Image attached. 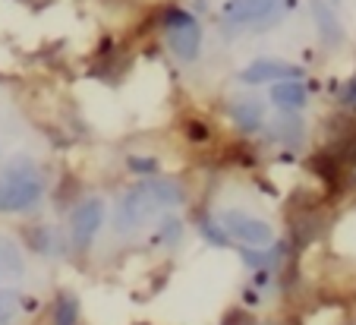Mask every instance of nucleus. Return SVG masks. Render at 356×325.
Segmentation results:
<instances>
[{"mask_svg":"<svg viewBox=\"0 0 356 325\" xmlns=\"http://www.w3.org/2000/svg\"><path fill=\"white\" fill-rule=\"evenodd\" d=\"M230 117H234V123L240 129L256 133V129L265 123V104L259 102V98H240V102L230 104Z\"/></svg>","mask_w":356,"mask_h":325,"instance_id":"obj_8","label":"nucleus"},{"mask_svg":"<svg viewBox=\"0 0 356 325\" xmlns=\"http://www.w3.org/2000/svg\"><path fill=\"white\" fill-rule=\"evenodd\" d=\"M343 102H347V104H356V79H350L347 92H343Z\"/></svg>","mask_w":356,"mask_h":325,"instance_id":"obj_18","label":"nucleus"},{"mask_svg":"<svg viewBox=\"0 0 356 325\" xmlns=\"http://www.w3.org/2000/svg\"><path fill=\"white\" fill-rule=\"evenodd\" d=\"M44 196V177L29 158H13L0 174V212H26Z\"/></svg>","mask_w":356,"mask_h":325,"instance_id":"obj_2","label":"nucleus"},{"mask_svg":"<svg viewBox=\"0 0 356 325\" xmlns=\"http://www.w3.org/2000/svg\"><path fill=\"white\" fill-rule=\"evenodd\" d=\"M129 168L142 171V174H155V171H158V164L152 161V158H129Z\"/></svg>","mask_w":356,"mask_h":325,"instance_id":"obj_17","label":"nucleus"},{"mask_svg":"<svg viewBox=\"0 0 356 325\" xmlns=\"http://www.w3.org/2000/svg\"><path fill=\"white\" fill-rule=\"evenodd\" d=\"M290 7V0H227L221 10L224 22L234 29H256L265 32L268 26H275L284 16V10Z\"/></svg>","mask_w":356,"mask_h":325,"instance_id":"obj_3","label":"nucleus"},{"mask_svg":"<svg viewBox=\"0 0 356 325\" xmlns=\"http://www.w3.org/2000/svg\"><path fill=\"white\" fill-rule=\"evenodd\" d=\"M26 271V259L22 250L10 237H0V281H16Z\"/></svg>","mask_w":356,"mask_h":325,"instance_id":"obj_11","label":"nucleus"},{"mask_svg":"<svg viewBox=\"0 0 356 325\" xmlns=\"http://www.w3.org/2000/svg\"><path fill=\"white\" fill-rule=\"evenodd\" d=\"M312 16H316L318 35H322L325 45H341L343 41V26H341V19H337L334 10H331L325 0H312Z\"/></svg>","mask_w":356,"mask_h":325,"instance_id":"obj_10","label":"nucleus"},{"mask_svg":"<svg viewBox=\"0 0 356 325\" xmlns=\"http://www.w3.org/2000/svg\"><path fill=\"white\" fill-rule=\"evenodd\" d=\"M218 224L224 228L227 237L240 240V244H246V246H268L271 240H275V230H271L268 221H262V218H256V215H246V212H240V209L221 212Z\"/></svg>","mask_w":356,"mask_h":325,"instance_id":"obj_5","label":"nucleus"},{"mask_svg":"<svg viewBox=\"0 0 356 325\" xmlns=\"http://www.w3.org/2000/svg\"><path fill=\"white\" fill-rule=\"evenodd\" d=\"M302 70L293 67V63L287 61H268V57H262V61H252L246 70L240 73L243 82H249V86H259V82H281V79H300Z\"/></svg>","mask_w":356,"mask_h":325,"instance_id":"obj_7","label":"nucleus"},{"mask_svg":"<svg viewBox=\"0 0 356 325\" xmlns=\"http://www.w3.org/2000/svg\"><path fill=\"white\" fill-rule=\"evenodd\" d=\"M101 224H104V203L95 199V196L82 199V203L73 209V215H70V234H73V244L79 246V250L92 246V240L98 237Z\"/></svg>","mask_w":356,"mask_h":325,"instance_id":"obj_6","label":"nucleus"},{"mask_svg":"<svg viewBox=\"0 0 356 325\" xmlns=\"http://www.w3.org/2000/svg\"><path fill=\"white\" fill-rule=\"evenodd\" d=\"M183 234V224L177 221V218H164V224H161V240H168V244H174L177 237Z\"/></svg>","mask_w":356,"mask_h":325,"instance_id":"obj_16","label":"nucleus"},{"mask_svg":"<svg viewBox=\"0 0 356 325\" xmlns=\"http://www.w3.org/2000/svg\"><path fill=\"white\" fill-rule=\"evenodd\" d=\"M183 203V187L177 180H168V177H152V180H142L139 187L127 193L117 205V230L120 234H129V230H139L142 224H148L161 209H170V205Z\"/></svg>","mask_w":356,"mask_h":325,"instance_id":"obj_1","label":"nucleus"},{"mask_svg":"<svg viewBox=\"0 0 356 325\" xmlns=\"http://www.w3.org/2000/svg\"><path fill=\"white\" fill-rule=\"evenodd\" d=\"M76 322H79V303H76V297L63 294L54 306V325H76Z\"/></svg>","mask_w":356,"mask_h":325,"instance_id":"obj_12","label":"nucleus"},{"mask_svg":"<svg viewBox=\"0 0 356 325\" xmlns=\"http://www.w3.org/2000/svg\"><path fill=\"white\" fill-rule=\"evenodd\" d=\"M168 45L183 63H193L202 51V29L186 10H170L168 13Z\"/></svg>","mask_w":356,"mask_h":325,"instance_id":"obj_4","label":"nucleus"},{"mask_svg":"<svg viewBox=\"0 0 356 325\" xmlns=\"http://www.w3.org/2000/svg\"><path fill=\"white\" fill-rule=\"evenodd\" d=\"M19 312V297L13 291H0V325H10Z\"/></svg>","mask_w":356,"mask_h":325,"instance_id":"obj_14","label":"nucleus"},{"mask_svg":"<svg viewBox=\"0 0 356 325\" xmlns=\"http://www.w3.org/2000/svg\"><path fill=\"white\" fill-rule=\"evenodd\" d=\"M306 98H309V92H306V86L300 79H281L271 88V102L281 111H300L306 104Z\"/></svg>","mask_w":356,"mask_h":325,"instance_id":"obj_9","label":"nucleus"},{"mask_svg":"<svg viewBox=\"0 0 356 325\" xmlns=\"http://www.w3.org/2000/svg\"><path fill=\"white\" fill-rule=\"evenodd\" d=\"M275 136L277 139H284V143H300V120L296 117H277L275 123Z\"/></svg>","mask_w":356,"mask_h":325,"instance_id":"obj_13","label":"nucleus"},{"mask_svg":"<svg viewBox=\"0 0 356 325\" xmlns=\"http://www.w3.org/2000/svg\"><path fill=\"white\" fill-rule=\"evenodd\" d=\"M202 234H205V237H209L215 246H224V244H227V240H230L227 234H224V228H221V224H218V221H211V218H205V221H202Z\"/></svg>","mask_w":356,"mask_h":325,"instance_id":"obj_15","label":"nucleus"}]
</instances>
